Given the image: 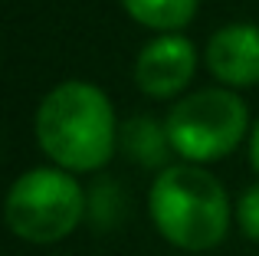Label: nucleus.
<instances>
[{"instance_id":"4","label":"nucleus","mask_w":259,"mask_h":256,"mask_svg":"<svg viewBox=\"0 0 259 256\" xmlns=\"http://www.w3.org/2000/svg\"><path fill=\"white\" fill-rule=\"evenodd\" d=\"M249 112L236 92L230 89H200L184 96L167 112V138L184 161H217L227 158L243 141Z\"/></svg>"},{"instance_id":"7","label":"nucleus","mask_w":259,"mask_h":256,"mask_svg":"<svg viewBox=\"0 0 259 256\" xmlns=\"http://www.w3.org/2000/svg\"><path fill=\"white\" fill-rule=\"evenodd\" d=\"M121 148H125L135 161H141L145 167L167 164V154L174 151L171 138H167V128H161L158 122H151V118H145V115L125 122V128H121Z\"/></svg>"},{"instance_id":"9","label":"nucleus","mask_w":259,"mask_h":256,"mask_svg":"<svg viewBox=\"0 0 259 256\" xmlns=\"http://www.w3.org/2000/svg\"><path fill=\"white\" fill-rule=\"evenodd\" d=\"M236 220H240V230L246 233L249 240L259 243V184L246 187V194L236 204Z\"/></svg>"},{"instance_id":"10","label":"nucleus","mask_w":259,"mask_h":256,"mask_svg":"<svg viewBox=\"0 0 259 256\" xmlns=\"http://www.w3.org/2000/svg\"><path fill=\"white\" fill-rule=\"evenodd\" d=\"M249 161H253V167L259 171V122L253 125V135H249Z\"/></svg>"},{"instance_id":"2","label":"nucleus","mask_w":259,"mask_h":256,"mask_svg":"<svg viewBox=\"0 0 259 256\" xmlns=\"http://www.w3.org/2000/svg\"><path fill=\"white\" fill-rule=\"evenodd\" d=\"M148 210L167 243L200 253L213 250L230 230V197L200 164H167L154 178Z\"/></svg>"},{"instance_id":"3","label":"nucleus","mask_w":259,"mask_h":256,"mask_svg":"<svg viewBox=\"0 0 259 256\" xmlns=\"http://www.w3.org/2000/svg\"><path fill=\"white\" fill-rule=\"evenodd\" d=\"M85 194L63 167H33L13 181L4 204L7 227L26 243H59L79 227Z\"/></svg>"},{"instance_id":"1","label":"nucleus","mask_w":259,"mask_h":256,"mask_svg":"<svg viewBox=\"0 0 259 256\" xmlns=\"http://www.w3.org/2000/svg\"><path fill=\"white\" fill-rule=\"evenodd\" d=\"M36 141L63 171H99L115 151V112L92 82H59L36 109Z\"/></svg>"},{"instance_id":"5","label":"nucleus","mask_w":259,"mask_h":256,"mask_svg":"<svg viewBox=\"0 0 259 256\" xmlns=\"http://www.w3.org/2000/svg\"><path fill=\"white\" fill-rule=\"evenodd\" d=\"M197 69V50L190 39L164 33L151 39L135 59V82L151 99H171L190 82Z\"/></svg>"},{"instance_id":"6","label":"nucleus","mask_w":259,"mask_h":256,"mask_svg":"<svg viewBox=\"0 0 259 256\" xmlns=\"http://www.w3.org/2000/svg\"><path fill=\"white\" fill-rule=\"evenodd\" d=\"M207 69L223 86H256L259 82V26L230 23L210 36L207 43Z\"/></svg>"},{"instance_id":"8","label":"nucleus","mask_w":259,"mask_h":256,"mask_svg":"<svg viewBox=\"0 0 259 256\" xmlns=\"http://www.w3.org/2000/svg\"><path fill=\"white\" fill-rule=\"evenodd\" d=\"M200 0H121V7L128 10V17L138 20L141 26L151 30L174 33L181 26H187L197 13Z\"/></svg>"}]
</instances>
